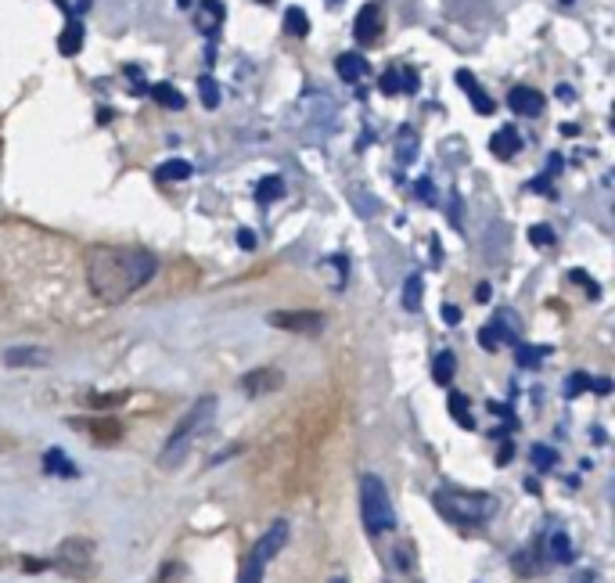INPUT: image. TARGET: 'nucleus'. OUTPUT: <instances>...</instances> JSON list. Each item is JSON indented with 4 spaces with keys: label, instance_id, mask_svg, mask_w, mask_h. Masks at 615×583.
I'll return each instance as SVG.
<instances>
[{
    "label": "nucleus",
    "instance_id": "45",
    "mask_svg": "<svg viewBox=\"0 0 615 583\" xmlns=\"http://www.w3.org/2000/svg\"><path fill=\"white\" fill-rule=\"evenodd\" d=\"M331 4H342V0H331Z\"/></svg>",
    "mask_w": 615,
    "mask_h": 583
},
{
    "label": "nucleus",
    "instance_id": "41",
    "mask_svg": "<svg viewBox=\"0 0 615 583\" xmlns=\"http://www.w3.org/2000/svg\"><path fill=\"white\" fill-rule=\"evenodd\" d=\"M331 583H349L346 576H331Z\"/></svg>",
    "mask_w": 615,
    "mask_h": 583
},
{
    "label": "nucleus",
    "instance_id": "27",
    "mask_svg": "<svg viewBox=\"0 0 615 583\" xmlns=\"http://www.w3.org/2000/svg\"><path fill=\"white\" fill-rule=\"evenodd\" d=\"M198 90H202V105H205V108H216V105H220V87H216L213 76H202V80H198Z\"/></svg>",
    "mask_w": 615,
    "mask_h": 583
},
{
    "label": "nucleus",
    "instance_id": "17",
    "mask_svg": "<svg viewBox=\"0 0 615 583\" xmlns=\"http://www.w3.org/2000/svg\"><path fill=\"white\" fill-rule=\"evenodd\" d=\"M256 198L263 202V206H270V202H277V198H285V180L277 177V173L274 177H263L256 184Z\"/></svg>",
    "mask_w": 615,
    "mask_h": 583
},
{
    "label": "nucleus",
    "instance_id": "12",
    "mask_svg": "<svg viewBox=\"0 0 615 583\" xmlns=\"http://www.w3.org/2000/svg\"><path fill=\"white\" fill-rule=\"evenodd\" d=\"M490 152L497 155V159H515V155L522 152V134H518L515 126H500L490 141Z\"/></svg>",
    "mask_w": 615,
    "mask_h": 583
},
{
    "label": "nucleus",
    "instance_id": "22",
    "mask_svg": "<svg viewBox=\"0 0 615 583\" xmlns=\"http://www.w3.org/2000/svg\"><path fill=\"white\" fill-rule=\"evenodd\" d=\"M191 177V162L188 159H170L155 170V180H188Z\"/></svg>",
    "mask_w": 615,
    "mask_h": 583
},
{
    "label": "nucleus",
    "instance_id": "44",
    "mask_svg": "<svg viewBox=\"0 0 615 583\" xmlns=\"http://www.w3.org/2000/svg\"><path fill=\"white\" fill-rule=\"evenodd\" d=\"M259 4H274V0H259Z\"/></svg>",
    "mask_w": 615,
    "mask_h": 583
},
{
    "label": "nucleus",
    "instance_id": "26",
    "mask_svg": "<svg viewBox=\"0 0 615 583\" xmlns=\"http://www.w3.org/2000/svg\"><path fill=\"white\" fill-rule=\"evenodd\" d=\"M547 551H551V558L554 562H562V566L572 562V548H569V537H565V533H551V548Z\"/></svg>",
    "mask_w": 615,
    "mask_h": 583
},
{
    "label": "nucleus",
    "instance_id": "10",
    "mask_svg": "<svg viewBox=\"0 0 615 583\" xmlns=\"http://www.w3.org/2000/svg\"><path fill=\"white\" fill-rule=\"evenodd\" d=\"M281 382H285V375H281L277 368H256V371H249V375L241 378V389H245V393L256 400V396L281 389Z\"/></svg>",
    "mask_w": 615,
    "mask_h": 583
},
{
    "label": "nucleus",
    "instance_id": "25",
    "mask_svg": "<svg viewBox=\"0 0 615 583\" xmlns=\"http://www.w3.org/2000/svg\"><path fill=\"white\" fill-rule=\"evenodd\" d=\"M450 414L461 422V429H475V418H472V411H468V396L450 393Z\"/></svg>",
    "mask_w": 615,
    "mask_h": 583
},
{
    "label": "nucleus",
    "instance_id": "5",
    "mask_svg": "<svg viewBox=\"0 0 615 583\" xmlns=\"http://www.w3.org/2000/svg\"><path fill=\"white\" fill-rule=\"evenodd\" d=\"M288 533H292V530H288V522L277 519L274 526H270V530L256 540V548H252L249 562L241 566L238 583H263V573H267V566L274 562L277 555H281V548L288 544Z\"/></svg>",
    "mask_w": 615,
    "mask_h": 583
},
{
    "label": "nucleus",
    "instance_id": "29",
    "mask_svg": "<svg viewBox=\"0 0 615 583\" xmlns=\"http://www.w3.org/2000/svg\"><path fill=\"white\" fill-rule=\"evenodd\" d=\"M554 238H558V234H554L547 224L529 227V242H533V245H554Z\"/></svg>",
    "mask_w": 615,
    "mask_h": 583
},
{
    "label": "nucleus",
    "instance_id": "11",
    "mask_svg": "<svg viewBox=\"0 0 615 583\" xmlns=\"http://www.w3.org/2000/svg\"><path fill=\"white\" fill-rule=\"evenodd\" d=\"M457 83H461V90L468 94V101L475 105V112H479V116H490V112H493V98L479 87V80H475L472 72L461 69V72H457Z\"/></svg>",
    "mask_w": 615,
    "mask_h": 583
},
{
    "label": "nucleus",
    "instance_id": "43",
    "mask_svg": "<svg viewBox=\"0 0 615 583\" xmlns=\"http://www.w3.org/2000/svg\"><path fill=\"white\" fill-rule=\"evenodd\" d=\"M558 4H565V8H569V4H576V0H558Z\"/></svg>",
    "mask_w": 615,
    "mask_h": 583
},
{
    "label": "nucleus",
    "instance_id": "2",
    "mask_svg": "<svg viewBox=\"0 0 615 583\" xmlns=\"http://www.w3.org/2000/svg\"><path fill=\"white\" fill-rule=\"evenodd\" d=\"M216 407H220L216 404V396H198L195 404H191V411L177 422V429H173V436L166 440V447H162V454H159L162 468H177L180 461L188 458L195 440H202L205 432L213 429Z\"/></svg>",
    "mask_w": 615,
    "mask_h": 583
},
{
    "label": "nucleus",
    "instance_id": "33",
    "mask_svg": "<svg viewBox=\"0 0 615 583\" xmlns=\"http://www.w3.org/2000/svg\"><path fill=\"white\" fill-rule=\"evenodd\" d=\"M544 357V350H529V346H518V364H536Z\"/></svg>",
    "mask_w": 615,
    "mask_h": 583
},
{
    "label": "nucleus",
    "instance_id": "23",
    "mask_svg": "<svg viewBox=\"0 0 615 583\" xmlns=\"http://www.w3.org/2000/svg\"><path fill=\"white\" fill-rule=\"evenodd\" d=\"M421 292H425V281H421V274H410V278L403 281V310H418V306H421Z\"/></svg>",
    "mask_w": 615,
    "mask_h": 583
},
{
    "label": "nucleus",
    "instance_id": "15",
    "mask_svg": "<svg viewBox=\"0 0 615 583\" xmlns=\"http://www.w3.org/2000/svg\"><path fill=\"white\" fill-rule=\"evenodd\" d=\"M58 51H62L65 58H72V54L83 51V22H76V18H72L69 26H65V33L58 36Z\"/></svg>",
    "mask_w": 615,
    "mask_h": 583
},
{
    "label": "nucleus",
    "instance_id": "20",
    "mask_svg": "<svg viewBox=\"0 0 615 583\" xmlns=\"http://www.w3.org/2000/svg\"><path fill=\"white\" fill-rule=\"evenodd\" d=\"M216 22H223V4L220 0H205L202 8H198V29H202V33H213Z\"/></svg>",
    "mask_w": 615,
    "mask_h": 583
},
{
    "label": "nucleus",
    "instance_id": "37",
    "mask_svg": "<svg viewBox=\"0 0 615 583\" xmlns=\"http://www.w3.org/2000/svg\"><path fill=\"white\" fill-rule=\"evenodd\" d=\"M443 321L446 324H461V310H457V306H443Z\"/></svg>",
    "mask_w": 615,
    "mask_h": 583
},
{
    "label": "nucleus",
    "instance_id": "16",
    "mask_svg": "<svg viewBox=\"0 0 615 583\" xmlns=\"http://www.w3.org/2000/svg\"><path fill=\"white\" fill-rule=\"evenodd\" d=\"M44 472H51V476H65V479H72L76 476V465H72L69 458H65L62 450L58 447H51L44 454Z\"/></svg>",
    "mask_w": 615,
    "mask_h": 583
},
{
    "label": "nucleus",
    "instance_id": "3",
    "mask_svg": "<svg viewBox=\"0 0 615 583\" xmlns=\"http://www.w3.org/2000/svg\"><path fill=\"white\" fill-rule=\"evenodd\" d=\"M432 504L443 519L457 522V526H486L493 515L500 512V501L490 494H468V490H454V486H443L432 494Z\"/></svg>",
    "mask_w": 615,
    "mask_h": 583
},
{
    "label": "nucleus",
    "instance_id": "31",
    "mask_svg": "<svg viewBox=\"0 0 615 583\" xmlns=\"http://www.w3.org/2000/svg\"><path fill=\"white\" fill-rule=\"evenodd\" d=\"M533 461L540 472H547V468L554 465V450L551 447H533Z\"/></svg>",
    "mask_w": 615,
    "mask_h": 583
},
{
    "label": "nucleus",
    "instance_id": "39",
    "mask_svg": "<svg viewBox=\"0 0 615 583\" xmlns=\"http://www.w3.org/2000/svg\"><path fill=\"white\" fill-rule=\"evenodd\" d=\"M238 245H245V249H252V245H256V234H252V231H238Z\"/></svg>",
    "mask_w": 615,
    "mask_h": 583
},
{
    "label": "nucleus",
    "instance_id": "14",
    "mask_svg": "<svg viewBox=\"0 0 615 583\" xmlns=\"http://www.w3.org/2000/svg\"><path fill=\"white\" fill-rule=\"evenodd\" d=\"M335 69H339L342 83H357V80H364L367 76V58L364 54H339Z\"/></svg>",
    "mask_w": 615,
    "mask_h": 583
},
{
    "label": "nucleus",
    "instance_id": "36",
    "mask_svg": "<svg viewBox=\"0 0 615 583\" xmlns=\"http://www.w3.org/2000/svg\"><path fill=\"white\" fill-rule=\"evenodd\" d=\"M414 191H418V195L425 198V202H436V191H432V180H418V184H414Z\"/></svg>",
    "mask_w": 615,
    "mask_h": 583
},
{
    "label": "nucleus",
    "instance_id": "21",
    "mask_svg": "<svg viewBox=\"0 0 615 583\" xmlns=\"http://www.w3.org/2000/svg\"><path fill=\"white\" fill-rule=\"evenodd\" d=\"M47 353L44 350H8L4 353V364L8 368H29V364H44Z\"/></svg>",
    "mask_w": 615,
    "mask_h": 583
},
{
    "label": "nucleus",
    "instance_id": "42",
    "mask_svg": "<svg viewBox=\"0 0 615 583\" xmlns=\"http://www.w3.org/2000/svg\"><path fill=\"white\" fill-rule=\"evenodd\" d=\"M177 4H180V8H191V0H177Z\"/></svg>",
    "mask_w": 615,
    "mask_h": 583
},
{
    "label": "nucleus",
    "instance_id": "8",
    "mask_svg": "<svg viewBox=\"0 0 615 583\" xmlns=\"http://www.w3.org/2000/svg\"><path fill=\"white\" fill-rule=\"evenodd\" d=\"M385 29V18H382V8L378 4H364L357 11V22H353V36H357V44H375L378 36Z\"/></svg>",
    "mask_w": 615,
    "mask_h": 583
},
{
    "label": "nucleus",
    "instance_id": "24",
    "mask_svg": "<svg viewBox=\"0 0 615 583\" xmlns=\"http://www.w3.org/2000/svg\"><path fill=\"white\" fill-rule=\"evenodd\" d=\"M285 33L288 36H306L310 33V15L303 8H288L285 11Z\"/></svg>",
    "mask_w": 615,
    "mask_h": 583
},
{
    "label": "nucleus",
    "instance_id": "9",
    "mask_svg": "<svg viewBox=\"0 0 615 583\" xmlns=\"http://www.w3.org/2000/svg\"><path fill=\"white\" fill-rule=\"evenodd\" d=\"M508 108L511 112H518V116H544V94L533 87H511L508 90Z\"/></svg>",
    "mask_w": 615,
    "mask_h": 583
},
{
    "label": "nucleus",
    "instance_id": "30",
    "mask_svg": "<svg viewBox=\"0 0 615 583\" xmlns=\"http://www.w3.org/2000/svg\"><path fill=\"white\" fill-rule=\"evenodd\" d=\"M569 278L576 281V285H583L590 292V299H598L601 296V288L594 285V278H590V274H583V270H569Z\"/></svg>",
    "mask_w": 615,
    "mask_h": 583
},
{
    "label": "nucleus",
    "instance_id": "35",
    "mask_svg": "<svg viewBox=\"0 0 615 583\" xmlns=\"http://www.w3.org/2000/svg\"><path fill=\"white\" fill-rule=\"evenodd\" d=\"M126 396L123 393H116V396H94V400H90V407H112V404H123Z\"/></svg>",
    "mask_w": 615,
    "mask_h": 583
},
{
    "label": "nucleus",
    "instance_id": "6",
    "mask_svg": "<svg viewBox=\"0 0 615 583\" xmlns=\"http://www.w3.org/2000/svg\"><path fill=\"white\" fill-rule=\"evenodd\" d=\"M267 324H274L281 332H295V335H321L324 314H317V310H277V314L267 317Z\"/></svg>",
    "mask_w": 615,
    "mask_h": 583
},
{
    "label": "nucleus",
    "instance_id": "13",
    "mask_svg": "<svg viewBox=\"0 0 615 583\" xmlns=\"http://www.w3.org/2000/svg\"><path fill=\"white\" fill-rule=\"evenodd\" d=\"M479 342H482V350H500L504 342H515V332H511V324L504 321V317H497V321H490L486 328L479 332Z\"/></svg>",
    "mask_w": 615,
    "mask_h": 583
},
{
    "label": "nucleus",
    "instance_id": "7",
    "mask_svg": "<svg viewBox=\"0 0 615 583\" xmlns=\"http://www.w3.org/2000/svg\"><path fill=\"white\" fill-rule=\"evenodd\" d=\"M90 562H94V548H90V540L72 537V540H65L62 548H58V566L69 569L72 576H87Z\"/></svg>",
    "mask_w": 615,
    "mask_h": 583
},
{
    "label": "nucleus",
    "instance_id": "19",
    "mask_svg": "<svg viewBox=\"0 0 615 583\" xmlns=\"http://www.w3.org/2000/svg\"><path fill=\"white\" fill-rule=\"evenodd\" d=\"M152 98L159 101L162 108H173V112H180L184 108V94H180L173 83H155L152 87Z\"/></svg>",
    "mask_w": 615,
    "mask_h": 583
},
{
    "label": "nucleus",
    "instance_id": "38",
    "mask_svg": "<svg viewBox=\"0 0 615 583\" xmlns=\"http://www.w3.org/2000/svg\"><path fill=\"white\" fill-rule=\"evenodd\" d=\"M583 386H590V378H587V375H572V378H569V393H580Z\"/></svg>",
    "mask_w": 615,
    "mask_h": 583
},
{
    "label": "nucleus",
    "instance_id": "34",
    "mask_svg": "<svg viewBox=\"0 0 615 583\" xmlns=\"http://www.w3.org/2000/svg\"><path fill=\"white\" fill-rule=\"evenodd\" d=\"M400 90L414 94V90H418V72H414V69H403V83H400Z\"/></svg>",
    "mask_w": 615,
    "mask_h": 583
},
{
    "label": "nucleus",
    "instance_id": "4",
    "mask_svg": "<svg viewBox=\"0 0 615 583\" xmlns=\"http://www.w3.org/2000/svg\"><path fill=\"white\" fill-rule=\"evenodd\" d=\"M360 515H364L367 533H393L396 530V512L393 501H389V490L378 476H364L360 479Z\"/></svg>",
    "mask_w": 615,
    "mask_h": 583
},
{
    "label": "nucleus",
    "instance_id": "40",
    "mask_svg": "<svg viewBox=\"0 0 615 583\" xmlns=\"http://www.w3.org/2000/svg\"><path fill=\"white\" fill-rule=\"evenodd\" d=\"M22 566H26V569H29V573H36V569H44V566H47V562H36V558H26V562H22Z\"/></svg>",
    "mask_w": 615,
    "mask_h": 583
},
{
    "label": "nucleus",
    "instance_id": "18",
    "mask_svg": "<svg viewBox=\"0 0 615 583\" xmlns=\"http://www.w3.org/2000/svg\"><path fill=\"white\" fill-rule=\"evenodd\" d=\"M454 371H457V357L450 350H443L436 357V364H432V378H436V386H450Z\"/></svg>",
    "mask_w": 615,
    "mask_h": 583
},
{
    "label": "nucleus",
    "instance_id": "32",
    "mask_svg": "<svg viewBox=\"0 0 615 583\" xmlns=\"http://www.w3.org/2000/svg\"><path fill=\"white\" fill-rule=\"evenodd\" d=\"M400 90V72H385L382 76V94H396Z\"/></svg>",
    "mask_w": 615,
    "mask_h": 583
},
{
    "label": "nucleus",
    "instance_id": "28",
    "mask_svg": "<svg viewBox=\"0 0 615 583\" xmlns=\"http://www.w3.org/2000/svg\"><path fill=\"white\" fill-rule=\"evenodd\" d=\"M396 155H400V162H410L414 155H418V137H410V130H403V134H400Z\"/></svg>",
    "mask_w": 615,
    "mask_h": 583
},
{
    "label": "nucleus",
    "instance_id": "1",
    "mask_svg": "<svg viewBox=\"0 0 615 583\" xmlns=\"http://www.w3.org/2000/svg\"><path fill=\"white\" fill-rule=\"evenodd\" d=\"M159 260L148 249L130 245H98L87 252V285L101 303H126L155 278Z\"/></svg>",
    "mask_w": 615,
    "mask_h": 583
}]
</instances>
